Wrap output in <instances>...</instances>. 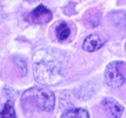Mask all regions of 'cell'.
Masks as SVG:
<instances>
[{"label":"cell","instance_id":"cell-1","mask_svg":"<svg viewBox=\"0 0 126 118\" xmlns=\"http://www.w3.org/2000/svg\"><path fill=\"white\" fill-rule=\"evenodd\" d=\"M33 74L36 81L43 85H56L63 79L60 64L47 54L35 59L33 63Z\"/></svg>","mask_w":126,"mask_h":118},{"label":"cell","instance_id":"cell-2","mask_svg":"<svg viewBox=\"0 0 126 118\" xmlns=\"http://www.w3.org/2000/svg\"><path fill=\"white\" fill-rule=\"evenodd\" d=\"M22 102L32 105L39 110L46 112L53 111L55 106V96L52 91L40 87L31 88L23 94Z\"/></svg>","mask_w":126,"mask_h":118},{"label":"cell","instance_id":"cell-3","mask_svg":"<svg viewBox=\"0 0 126 118\" xmlns=\"http://www.w3.org/2000/svg\"><path fill=\"white\" fill-rule=\"evenodd\" d=\"M104 76L110 87L116 88L122 86L126 81V63L122 61L110 62L105 69Z\"/></svg>","mask_w":126,"mask_h":118},{"label":"cell","instance_id":"cell-4","mask_svg":"<svg viewBox=\"0 0 126 118\" xmlns=\"http://www.w3.org/2000/svg\"><path fill=\"white\" fill-rule=\"evenodd\" d=\"M29 17L35 24L45 25L48 23L52 19V13L47 7L40 4L31 12Z\"/></svg>","mask_w":126,"mask_h":118},{"label":"cell","instance_id":"cell-5","mask_svg":"<svg viewBox=\"0 0 126 118\" xmlns=\"http://www.w3.org/2000/svg\"><path fill=\"white\" fill-rule=\"evenodd\" d=\"M102 106L108 118H120L124 110L120 103L111 98L104 99L102 102Z\"/></svg>","mask_w":126,"mask_h":118},{"label":"cell","instance_id":"cell-6","mask_svg":"<svg viewBox=\"0 0 126 118\" xmlns=\"http://www.w3.org/2000/svg\"><path fill=\"white\" fill-rule=\"evenodd\" d=\"M106 40L99 34H91L86 38L82 43V48L85 51L93 53L99 50L104 45Z\"/></svg>","mask_w":126,"mask_h":118},{"label":"cell","instance_id":"cell-7","mask_svg":"<svg viewBox=\"0 0 126 118\" xmlns=\"http://www.w3.org/2000/svg\"><path fill=\"white\" fill-rule=\"evenodd\" d=\"M109 21L118 28L126 27V11H115L109 14Z\"/></svg>","mask_w":126,"mask_h":118},{"label":"cell","instance_id":"cell-8","mask_svg":"<svg viewBox=\"0 0 126 118\" xmlns=\"http://www.w3.org/2000/svg\"><path fill=\"white\" fill-rule=\"evenodd\" d=\"M61 118H90L89 113L83 108H72L66 110Z\"/></svg>","mask_w":126,"mask_h":118},{"label":"cell","instance_id":"cell-9","mask_svg":"<svg viewBox=\"0 0 126 118\" xmlns=\"http://www.w3.org/2000/svg\"><path fill=\"white\" fill-rule=\"evenodd\" d=\"M55 31L57 39L60 41H64L66 40L70 35V27L67 23L65 21L61 22L56 27Z\"/></svg>","mask_w":126,"mask_h":118},{"label":"cell","instance_id":"cell-10","mask_svg":"<svg viewBox=\"0 0 126 118\" xmlns=\"http://www.w3.org/2000/svg\"><path fill=\"white\" fill-rule=\"evenodd\" d=\"M0 118H17L14 105L11 100H8L3 107Z\"/></svg>","mask_w":126,"mask_h":118},{"label":"cell","instance_id":"cell-11","mask_svg":"<svg viewBox=\"0 0 126 118\" xmlns=\"http://www.w3.org/2000/svg\"><path fill=\"white\" fill-rule=\"evenodd\" d=\"M15 61V63L17 64L18 66H19V67L21 69L23 73L25 74V73L27 72V68H26V63L25 62V60H22L21 59H20L19 57L17 58H16V59H14Z\"/></svg>","mask_w":126,"mask_h":118},{"label":"cell","instance_id":"cell-12","mask_svg":"<svg viewBox=\"0 0 126 118\" xmlns=\"http://www.w3.org/2000/svg\"><path fill=\"white\" fill-rule=\"evenodd\" d=\"M125 50H126V44H125Z\"/></svg>","mask_w":126,"mask_h":118}]
</instances>
